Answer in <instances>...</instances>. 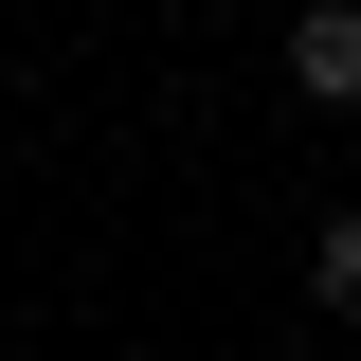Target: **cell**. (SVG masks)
I'll return each mask as SVG.
<instances>
[{"instance_id": "6da1fadb", "label": "cell", "mask_w": 361, "mask_h": 361, "mask_svg": "<svg viewBox=\"0 0 361 361\" xmlns=\"http://www.w3.org/2000/svg\"><path fill=\"white\" fill-rule=\"evenodd\" d=\"M271 73H289V109H325V127H343V109H361V0H307Z\"/></svg>"}, {"instance_id": "7a4b0ae2", "label": "cell", "mask_w": 361, "mask_h": 361, "mask_svg": "<svg viewBox=\"0 0 361 361\" xmlns=\"http://www.w3.org/2000/svg\"><path fill=\"white\" fill-rule=\"evenodd\" d=\"M307 307L361 325V199H343V217H307Z\"/></svg>"}]
</instances>
